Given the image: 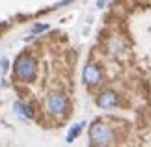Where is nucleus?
Returning <instances> with one entry per match:
<instances>
[{
	"label": "nucleus",
	"instance_id": "f257e3e1",
	"mask_svg": "<svg viewBox=\"0 0 151 147\" xmlns=\"http://www.w3.org/2000/svg\"><path fill=\"white\" fill-rule=\"evenodd\" d=\"M90 143L97 145V147H106V145H114L116 143V132L114 128L106 125V123L95 121L90 127Z\"/></svg>",
	"mask_w": 151,
	"mask_h": 147
},
{
	"label": "nucleus",
	"instance_id": "7ed1b4c3",
	"mask_svg": "<svg viewBox=\"0 0 151 147\" xmlns=\"http://www.w3.org/2000/svg\"><path fill=\"white\" fill-rule=\"evenodd\" d=\"M69 103L63 93H50L47 97V112L54 117H63L67 114Z\"/></svg>",
	"mask_w": 151,
	"mask_h": 147
},
{
	"label": "nucleus",
	"instance_id": "1a4fd4ad",
	"mask_svg": "<svg viewBox=\"0 0 151 147\" xmlns=\"http://www.w3.org/2000/svg\"><path fill=\"white\" fill-rule=\"evenodd\" d=\"M8 60H6V58H2V60H0V75H6V71H8Z\"/></svg>",
	"mask_w": 151,
	"mask_h": 147
},
{
	"label": "nucleus",
	"instance_id": "423d86ee",
	"mask_svg": "<svg viewBox=\"0 0 151 147\" xmlns=\"http://www.w3.org/2000/svg\"><path fill=\"white\" fill-rule=\"evenodd\" d=\"M13 110H15V114L19 115L21 119H24V121H30L34 117L32 106H28V104H24V103H13Z\"/></svg>",
	"mask_w": 151,
	"mask_h": 147
},
{
	"label": "nucleus",
	"instance_id": "6e6552de",
	"mask_svg": "<svg viewBox=\"0 0 151 147\" xmlns=\"http://www.w3.org/2000/svg\"><path fill=\"white\" fill-rule=\"evenodd\" d=\"M45 30H49V24H36L32 28V34H39V32H45Z\"/></svg>",
	"mask_w": 151,
	"mask_h": 147
},
{
	"label": "nucleus",
	"instance_id": "20e7f679",
	"mask_svg": "<svg viewBox=\"0 0 151 147\" xmlns=\"http://www.w3.org/2000/svg\"><path fill=\"white\" fill-rule=\"evenodd\" d=\"M82 80H84V84L90 86V87L99 86L101 82H103V71H101V67L97 65V63H88V65L84 67V71H82Z\"/></svg>",
	"mask_w": 151,
	"mask_h": 147
},
{
	"label": "nucleus",
	"instance_id": "0eeeda50",
	"mask_svg": "<svg viewBox=\"0 0 151 147\" xmlns=\"http://www.w3.org/2000/svg\"><path fill=\"white\" fill-rule=\"evenodd\" d=\"M84 127H86V121H80V123H77V125H73L71 131H69L67 136H65V142H67V143H73L75 140L80 136V132L84 131Z\"/></svg>",
	"mask_w": 151,
	"mask_h": 147
},
{
	"label": "nucleus",
	"instance_id": "f03ea898",
	"mask_svg": "<svg viewBox=\"0 0 151 147\" xmlns=\"http://www.w3.org/2000/svg\"><path fill=\"white\" fill-rule=\"evenodd\" d=\"M13 71L15 76L22 82H34L37 75V63L32 56L28 54H21L19 58L15 60V65H13Z\"/></svg>",
	"mask_w": 151,
	"mask_h": 147
},
{
	"label": "nucleus",
	"instance_id": "39448f33",
	"mask_svg": "<svg viewBox=\"0 0 151 147\" xmlns=\"http://www.w3.org/2000/svg\"><path fill=\"white\" fill-rule=\"evenodd\" d=\"M97 104H99L103 110H112L119 104V95L112 90H106L97 97Z\"/></svg>",
	"mask_w": 151,
	"mask_h": 147
},
{
	"label": "nucleus",
	"instance_id": "9d476101",
	"mask_svg": "<svg viewBox=\"0 0 151 147\" xmlns=\"http://www.w3.org/2000/svg\"><path fill=\"white\" fill-rule=\"evenodd\" d=\"M108 4V0H97V8H104Z\"/></svg>",
	"mask_w": 151,
	"mask_h": 147
}]
</instances>
